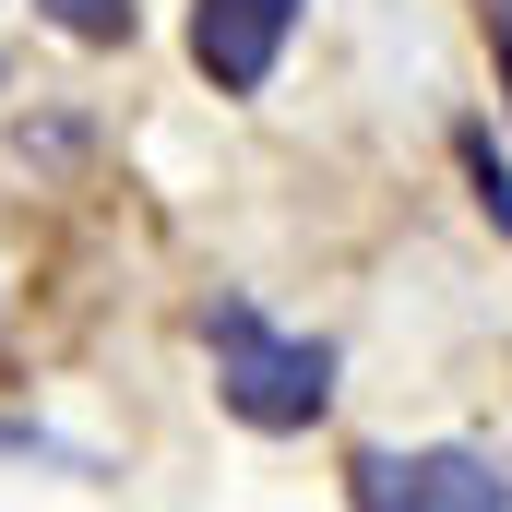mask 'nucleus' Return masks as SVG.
<instances>
[{"label": "nucleus", "instance_id": "nucleus-3", "mask_svg": "<svg viewBox=\"0 0 512 512\" xmlns=\"http://www.w3.org/2000/svg\"><path fill=\"white\" fill-rule=\"evenodd\" d=\"M286 24H298V0H191V60H203V84H215V96H262L274 60H286Z\"/></svg>", "mask_w": 512, "mask_h": 512}, {"label": "nucleus", "instance_id": "nucleus-2", "mask_svg": "<svg viewBox=\"0 0 512 512\" xmlns=\"http://www.w3.org/2000/svg\"><path fill=\"white\" fill-rule=\"evenodd\" d=\"M346 501L358 512H512V477L465 441H429V453H358Z\"/></svg>", "mask_w": 512, "mask_h": 512}, {"label": "nucleus", "instance_id": "nucleus-5", "mask_svg": "<svg viewBox=\"0 0 512 512\" xmlns=\"http://www.w3.org/2000/svg\"><path fill=\"white\" fill-rule=\"evenodd\" d=\"M48 24L72 48H131V0H48Z\"/></svg>", "mask_w": 512, "mask_h": 512}, {"label": "nucleus", "instance_id": "nucleus-6", "mask_svg": "<svg viewBox=\"0 0 512 512\" xmlns=\"http://www.w3.org/2000/svg\"><path fill=\"white\" fill-rule=\"evenodd\" d=\"M477 24H489V48H501V84H512V0H477Z\"/></svg>", "mask_w": 512, "mask_h": 512}, {"label": "nucleus", "instance_id": "nucleus-1", "mask_svg": "<svg viewBox=\"0 0 512 512\" xmlns=\"http://www.w3.org/2000/svg\"><path fill=\"white\" fill-rule=\"evenodd\" d=\"M203 346H215V393H227V417L239 429H310L322 405H334V346L322 334H274L251 298H215L203 310Z\"/></svg>", "mask_w": 512, "mask_h": 512}, {"label": "nucleus", "instance_id": "nucleus-4", "mask_svg": "<svg viewBox=\"0 0 512 512\" xmlns=\"http://www.w3.org/2000/svg\"><path fill=\"white\" fill-rule=\"evenodd\" d=\"M453 155H465V179H477V215H489V227L512 239V167H501V143L465 120V131H453Z\"/></svg>", "mask_w": 512, "mask_h": 512}]
</instances>
